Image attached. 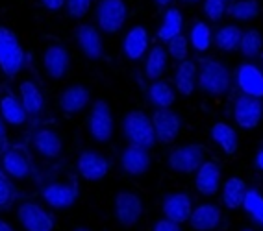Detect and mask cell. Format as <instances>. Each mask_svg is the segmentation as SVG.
<instances>
[{"label":"cell","instance_id":"6da1fadb","mask_svg":"<svg viewBox=\"0 0 263 231\" xmlns=\"http://www.w3.org/2000/svg\"><path fill=\"white\" fill-rule=\"evenodd\" d=\"M122 133L126 137V141L130 142V146H139L148 150L156 144L152 120L143 111H130V113L124 115Z\"/></svg>","mask_w":263,"mask_h":231},{"label":"cell","instance_id":"7a4b0ae2","mask_svg":"<svg viewBox=\"0 0 263 231\" xmlns=\"http://www.w3.org/2000/svg\"><path fill=\"white\" fill-rule=\"evenodd\" d=\"M24 65V50L19 39L6 26H0V69L6 76H17Z\"/></svg>","mask_w":263,"mask_h":231},{"label":"cell","instance_id":"3957f363","mask_svg":"<svg viewBox=\"0 0 263 231\" xmlns=\"http://www.w3.org/2000/svg\"><path fill=\"white\" fill-rule=\"evenodd\" d=\"M197 81L200 91L208 95H224L226 91L230 89V72L221 61L206 59L200 65Z\"/></svg>","mask_w":263,"mask_h":231},{"label":"cell","instance_id":"277c9868","mask_svg":"<svg viewBox=\"0 0 263 231\" xmlns=\"http://www.w3.org/2000/svg\"><path fill=\"white\" fill-rule=\"evenodd\" d=\"M206 148L202 144H182L169 154V166L180 174H193L204 163Z\"/></svg>","mask_w":263,"mask_h":231},{"label":"cell","instance_id":"5b68a950","mask_svg":"<svg viewBox=\"0 0 263 231\" xmlns=\"http://www.w3.org/2000/svg\"><path fill=\"white\" fill-rule=\"evenodd\" d=\"M128 8L124 0H100L97 6V23L106 33H117L124 26Z\"/></svg>","mask_w":263,"mask_h":231},{"label":"cell","instance_id":"8992f818","mask_svg":"<svg viewBox=\"0 0 263 231\" xmlns=\"http://www.w3.org/2000/svg\"><path fill=\"white\" fill-rule=\"evenodd\" d=\"M89 133L97 142H108L113 137V113L106 100H97L91 108Z\"/></svg>","mask_w":263,"mask_h":231},{"label":"cell","instance_id":"52a82bcc","mask_svg":"<svg viewBox=\"0 0 263 231\" xmlns=\"http://www.w3.org/2000/svg\"><path fill=\"white\" fill-rule=\"evenodd\" d=\"M152 128H154L156 141L161 144H171L178 139L180 130H182V120L173 109H158L152 115Z\"/></svg>","mask_w":263,"mask_h":231},{"label":"cell","instance_id":"ba28073f","mask_svg":"<svg viewBox=\"0 0 263 231\" xmlns=\"http://www.w3.org/2000/svg\"><path fill=\"white\" fill-rule=\"evenodd\" d=\"M143 215V202L136 193L122 191L115 196V218L121 226H136Z\"/></svg>","mask_w":263,"mask_h":231},{"label":"cell","instance_id":"9c48e42d","mask_svg":"<svg viewBox=\"0 0 263 231\" xmlns=\"http://www.w3.org/2000/svg\"><path fill=\"white\" fill-rule=\"evenodd\" d=\"M234 118H235V124L239 128H243V130L258 128L263 118L261 100L241 95L234 104Z\"/></svg>","mask_w":263,"mask_h":231},{"label":"cell","instance_id":"30bf717a","mask_svg":"<svg viewBox=\"0 0 263 231\" xmlns=\"http://www.w3.org/2000/svg\"><path fill=\"white\" fill-rule=\"evenodd\" d=\"M17 218L26 231H54V218L33 202L23 203L17 211Z\"/></svg>","mask_w":263,"mask_h":231},{"label":"cell","instance_id":"8fae6325","mask_svg":"<svg viewBox=\"0 0 263 231\" xmlns=\"http://www.w3.org/2000/svg\"><path fill=\"white\" fill-rule=\"evenodd\" d=\"M78 174L87 181H100L108 176L109 172V161L95 150H84L78 156L76 161Z\"/></svg>","mask_w":263,"mask_h":231},{"label":"cell","instance_id":"7c38bea8","mask_svg":"<svg viewBox=\"0 0 263 231\" xmlns=\"http://www.w3.org/2000/svg\"><path fill=\"white\" fill-rule=\"evenodd\" d=\"M161 211L167 220L174 222V224H183L187 222L193 213V202L191 196L187 193H171L165 196L163 203H161Z\"/></svg>","mask_w":263,"mask_h":231},{"label":"cell","instance_id":"4fadbf2b","mask_svg":"<svg viewBox=\"0 0 263 231\" xmlns=\"http://www.w3.org/2000/svg\"><path fill=\"white\" fill-rule=\"evenodd\" d=\"M235 80L245 96L250 98H263V71L254 63H241L235 74Z\"/></svg>","mask_w":263,"mask_h":231},{"label":"cell","instance_id":"5bb4252c","mask_svg":"<svg viewBox=\"0 0 263 231\" xmlns=\"http://www.w3.org/2000/svg\"><path fill=\"white\" fill-rule=\"evenodd\" d=\"M2 169L13 179L28 178L32 172V165H30L28 152L24 150V146L17 144V146L6 148L4 156H2Z\"/></svg>","mask_w":263,"mask_h":231},{"label":"cell","instance_id":"9a60e30c","mask_svg":"<svg viewBox=\"0 0 263 231\" xmlns=\"http://www.w3.org/2000/svg\"><path fill=\"white\" fill-rule=\"evenodd\" d=\"M78 185L72 183H50L43 189V198L45 202L54 209H67L74 205L76 198H78Z\"/></svg>","mask_w":263,"mask_h":231},{"label":"cell","instance_id":"2e32d148","mask_svg":"<svg viewBox=\"0 0 263 231\" xmlns=\"http://www.w3.org/2000/svg\"><path fill=\"white\" fill-rule=\"evenodd\" d=\"M69 61H71V57L63 45H50L43 54V67H45L47 74L54 80H60L67 74Z\"/></svg>","mask_w":263,"mask_h":231},{"label":"cell","instance_id":"e0dca14e","mask_svg":"<svg viewBox=\"0 0 263 231\" xmlns=\"http://www.w3.org/2000/svg\"><path fill=\"white\" fill-rule=\"evenodd\" d=\"M221 187V169L213 161H204L195 176V189L204 196H213Z\"/></svg>","mask_w":263,"mask_h":231},{"label":"cell","instance_id":"ac0fdd59","mask_svg":"<svg viewBox=\"0 0 263 231\" xmlns=\"http://www.w3.org/2000/svg\"><path fill=\"white\" fill-rule=\"evenodd\" d=\"M76 41L78 47L84 52L85 57L89 59H100L104 56V43L100 37L99 30L91 24H80L76 28Z\"/></svg>","mask_w":263,"mask_h":231},{"label":"cell","instance_id":"d6986e66","mask_svg":"<svg viewBox=\"0 0 263 231\" xmlns=\"http://www.w3.org/2000/svg\"><path fill=\"white\" fill-rule=\"evenodd\" d=\"M222 213L219 205L215 203H202L198 207L193 209L191 217H189V224L195 231H213L219 224H221Z\"/></svg>","mask_w":263,"mask_h":231},{"label":"cell","instance_id":"ffe728a7","mask_svg":"<svg viewBox=\"0 0 263 231\" xmlns=\"http://www.w3.org/2000/svg\"><path fill=\"white\" fill-rule=\"evenodd\" d=\"M121 166L130 176H143L151 169V154L145 148L128 146L121 154Z\"/></svg>","mask_w":263,"mask_h":231},{"label":"cell","instance_id":"44dd1931","mask_svg":"<svg viewBox=\"0 0 263 231\" xmlns=\"http://www.w3.org/2000/svg\"><path fill=\"white\" fill-rule=\"evenodd\" d=\"M146 48H148V32H146L145 26L137 24V26L128 30V33L124 35V41H122L124 56L132 61H137L145 56Z\"/></svg>","mask_w":263,"mask_h":231},{"label":"cell","instance_id":"7402d4cb","mask_svg":"<svg viewBox=\"0 0 263 231\" xmlns=\"http://www.w3.org/2000/svg\"><path fill=\"white\" fill-rule=\"evenodd\" d=\"M87 104H89V91L80 83L67 87L60 96V108L69 115L80 113Z\"/></svg>","mask_w":263,"mask_h":231},{"label":"cell","instance_id":"603a6c76","mask_svg":"<svg viewBox=\"0 0 263 231\" xmlns=\"http://www.w3.org/2000/svg\"><path fill=\"white\" fill-rule=\"evenodd\" d=\"M19 95H21V104H23L26 115L37 117L39 113H43L45 109V96H43L41 89L33 81L26 80L19 85Z\"/></svg>","mask_w":263,"mask_h":231},{"label":"cell","instance_id":"cb8c5ba5","mask_svg":"<svg viewBox=\"0 0 263 231\" xmlns=\"http://www.w3.org/2000/svg\"><path fill=\"white\" fill-rule=\"evenodd\" d=\"M197 63L191 59H185L176 67L174 72V85L176 91L183 96H191L195 87H197Z\"/></svg>","mask_w":263,"mask_h":231},{"label":"cell","instance_id":"d4e9b609","mask_svg":"<svg viewBox=\"0 0 263 231\" xmlns=\"http://www.w3.org/2000/svg\"><path fill=\"white\" fill-rule=\"evenodd\" d=\"M33 146L35 150L41 154L43 157H48V159H56L61 154V137L52 130H39L33 137Z\"/></svg>","mask_w":263,"mask_h":231},{"label":"cell","instance_id":"484cf974","mask_svg":"<svg viewBox=\"0 0 263 231\" xmlns=\"http://www.w3.org/2000/svg\"><path fill=\"white\" fill-rule=\"evenodd\" d=\"M0 113L6 122L11 126H21L26 120V111H24L21 100L13 95V93H4V96L0 98Z\"/></svg>","mask_w":263,"mask_h":231},{"label":"cell","instance_id":"4316f807","mask_svg":"<svg viewBox=\"0 0 263 231\" xmlns=\"http://www.w3.org/2000/svg\"><path fill=\"white\" fill-rule=\"evenodd\" d=\"M212 139L221 146V150L226 156H234L237 148H239V141H237V133L232 126L226 122H215L212 128Z\"/></svg>","mask_w":263,"mask_h":231},{"label":"cell","instance_id":"83f0119b","mask_svg":"<svg viewBox=\"0 0 263 231\" xmlns=\"http://www.w3.org/2000/svg\"><path fill=\"white\" fill-rule=\"evenodd\" d=\"M247 183L237 176H232L222 183V203L228 209H239L243 205Z\"/></svg>","mask_w":263,"mask_h":231},{"label":"cell","instance_id":"f1b7e54d","mask_svg":"<svg viewBox=\"0 0 263 231\" xmlns=\"http://www.w3.org/2000/svg\"><path fill=\"white\" fill-rule=\"evenodd\" d=\"M183 28V17L180 13V10L176 8H169L163 15V23H161L160 30H158V39L160 41L169 43L173 37L180 35Z\"/></svg>","mask_w":263,"mask_h":231},{"label":"cell","instance_id":"f546056e","mask_svg":"<svg viewBox=\"0 0 263 231\" xmlns=\"http://www.w3.org/2000/svg\"><path fill=\"white\" fill-rule=\"evenodd\" d=\"M174 89L171 87V83L163 80H156L154 83L148 87V100L151 104L158 109H169L174 104Z\"/></svg>","mask_w":263,"mask_h":231},{"label":"cell","instance_id":"4dcf8cb0","mask_svg":"<svg viewBox=\"0 0 263 231\" xmlns=\"http://www.w3.org/2000/svg\"><path fill=\"white\" fill-rule=\"evenodd\" d=\"M241 35H243V32L235 24H226V26L217 30V33L213 35V43L222 52H234L239 48Z\"/></svg>","mask_w":263,"mask_h":231},{"label":"cell","instance_id":"1f68e13d","mask_svg":"<svg viewBox=\"0 0 263 231\" xmlns=\"http://www.w3.org/2000/svg\"><path fill=\"white\" fill-rule=\"evenodd\" d=\"M167 69V50L163 47H154L148 50L145 63V74L148 80H160Z\"/></svg>","mask_w":263,"mask_h":231},{"label":"cell","instance_id":"d6a6232c","mask_svg":"<svg viewBox=\"0 0 263 231\" xmlns=\"http://www.w3.org/2000/svg\"><path fill=\"white\" fill-rule=\"evenodd\" d=\"M189 43L191 47L197 50V52H206L210 50L213 43L212 28L208 26L204 20H197V23L191 26V32H189Z\"/></svg>","mask_w":263,"mask_h":231},{"label":"cell","instance_id":"836d02e7","mask_svg":"<svg viewBox=\"0 0 263 231\" xmlns=\"http://www.w3.org/2000/svg\"><path fill=\"white\" fill-rule=\"evenodd\" d=\"M241 207L252 218V222L263 227V194L258 189H247Z\"/></svg>","mask_w":263,"mask_h":231},{"label":"cell","instance_id":"e575fe53","mask_svg":"<svg viewBox=\"0 0 263 231\" xmlns=\"http://www.w3.org/2000/svg\"><path fill=\"white\" fill-rule=\"evenodd\" d=\"M228 13L234 17L235 20L247 23V20L256 19L259 15V4L258 0H237L232 6H228Z\"/></svg>","mask_w":263,"mask_h":231},{"label":"cell","instance_id":"d590c367","mask_svg":"<svg viewBox=\"0 0 263 231\" xmlns=\"http://www.w3.org/2000/svg\"><path fill=\"white\" fill-rule=\"evenodd\" d=\"M263 48V37L261 33L258 32V30H247V32H243V35H241V41H239V50L243 56L247 57H256L259 56V52H261Z\"/></svg>","mask_w":263,"mask_h":231},{"label":"cell","instance_id":"8d00e7d4","mask_svg":"<svg viewBox=\"0 0 263 231\" xmlns=\"http://www.w3.org/2000/svg\"><path fill=\"white\" fill-rule=\"evenodd\" d=\"M167 50V54H169L173 59H176V61H185L187 59V54H189V41L185 35H176V37H173L169 41V47L165 48Z\"/></svg>","mask_w":263,"mask_h":231},{"label":"cell","instance_id":"74e56055","mask_svg":"<svg viewBox=\"0 0 263 231\" xmlns=\"http://www.w3.org/2000/svg\"><path fill=\"white\" fill-rule=\"evenodd\" d=\"M228 11V0H204V13L212 23H219Z\"/></svg>","mask_w":263,"mask_h":231},{"label":"cell","instance_id":"f35d334b","mask_svg":"<svg viewBox=\"0 0 263 231\" xmlns=\"http://www.w3.org/2000/svg\"><path fill=\"white\" fill-rule=\"evenodd\" d=\"M93 0H65V8L69 17L72 19H82L87 15V11L91 10Z\"/></svg>","mask_w":263,"mask_h":231},{"label":"cell","instance_id":"ab89813d","mask_svg":"<svg viewBox=\"0 0 263 231\" xmlns=\"http://www.w3.org/2000/svg\"><path fill=\"white\" fill-rule=\"evenodd\" d=\"M15 200V187L10 183V179L0 174V209L8 207Z\"/></svg>","mask_w":263,"mask_h":231},{"label":"cell","instance_id":"60d3db41","mask_svg":"<svg viewBox=\"0 0 263 231\" xmlns=\"http://www.w3.org/2000/svg\"><path fill=\"white\" fill-rule=\"evenodd\" d=\"M152 231H182V227L178 224H174V222L167 220V218H161L154 224V229Z\"/></svg>","mask_w":263,"mask_h":231},{"label":"cell","instance_id":"b9f144b4","mask_svg":"<svg viewBox=\"0 0 263 231\" xmlns=\"http://www.w3.org/2000/svg\"><path fill=\"white\" fill-rule=\"evenodd\" d=\"M41 4L50 11H60L65 6V0H41Z\"/></svg>","mask_w":263,"mask_h":231},{"label":"cell","instance_id":"7bdbcfd3","mask_svg":"<svg viewBox=\"0 0 263 231\" xmlns=\"http://www.w3.org/2000/svg\"><path fill=\"white\" fill-rule=\"evenodd\" d=\"M6 144H8V133H6V124H4V120L0 118V152L6 150Z\"/></svg>","mask_w":263,"mask_h":231},{"label":"cell","instance_id":"ee69618b","mask_svg":"<svg viewBox=\"0 0 263 231\" xmlns=\"http://www.w3.org/2000/svg\"><path fill=\"white\" fill-rule=\"evenodd\" d=\"M256 166L263 172V148L258 152V156H256Z\"/></svg>","mask_w":263,"mask_h":231},{"label":"cell","instance_id":"f6af8a7d","mask_svg":"<svg viewBox=\"0 0 263 231\" xmlns=\"http://www.w3.org/2000/svg\"><path fill=\"white\" fill-rule=\"evenodd\" d=\"M0 231H13V227H11L6 220H0Z\"/></svg>","mask_w":263,"mask_h":231},{"label":"cell","instance_id":"bcb514c9","mask_svg":"<svg viewBox=\"0 0 263 231\" xmlns=\"http://www.w3.org/2000/svg\"><path fill=\"white\" fill-rule=\"evenodd\" d=\"M156 4H158V6H169L171 0H156Z\"/></svg>","mask_w":263,"mask_h":231},{"label":"cell","instance_id":"7dc6e473","mask_svg":"<svg viewBox=\"0 0 263 231\" xmlns=\"http://www.w3.org/2000/svg\"><path fill=\"white\" fill-rule=\"evenodd\" d=\"M74 231H89V229H87V227H76Z\"/></svg>","mask_w":263,"mask_h":231},{"label":"cell","instance_id":"c3c4849f","mask_svg":"<svg viewBox=\"0 0 263 231\" xmlns=\"http://www.w3.org/2000/svg\"><path fill=\"white\" fill-rule=\"evenodd\" d=\"M183 2H198V0H183Z\"/></svg>","mask_w":263,"mask_h":231},{"label":"cell","instance_id":"681fc988","mask_svg":"<svg viewBox=\"0 0 263 231\" xmlns=\"http://www.w3.org/2000/svg\"><path fill=\"white\" fill-rule=\"evenodd\" d=\"M241 231H252V229H249V227H247V229H241Z\"/></svg>","mask_w":263,"mask_h":231}]
</instances>
